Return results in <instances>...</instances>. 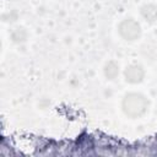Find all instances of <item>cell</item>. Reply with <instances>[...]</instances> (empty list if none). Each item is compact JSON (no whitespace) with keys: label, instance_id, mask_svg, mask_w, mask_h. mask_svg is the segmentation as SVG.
<instances>
[{"label":"cell","instance_id":"6da1fadb","mask_svg":"<svg viewBox=\"0 0 157 157\" xmlns=\"http://www.w3.org/2000/svg\"><path fill=\"white\" fill-rule=\"evenodd\" d=\"M123 112L130 118H140L148 109V101L141 93H128L121 103Z\"/></svg>","mask_w":157,"mask_h":157},{"label":"cell","instance_id":"5b68a950","mask_svg":"<svg viewBox=\"0 0 157 157\" xmlns=\"http://www.w3.org/2000/svg\"><path fill=\"white\" fill-rule=\"evenodd\" d=\"M104 74L105 76L109 78V80H114L118 74H119V66L114 63V61H110L105 65V69H104Z\"/></svg>","mask_w":157,"mask_h":157},{"label":"cell","instance_id":"3957f363","mask_svg":"<svg viewBox=\"0 0 157 157\" xmlns=\"http://www.w3.org/2000/svg\"><path fill=\"white\" fill-rule=\"evenodd\" d=\"M144 78V70L140 65L132 64L125 70V80L130 83H139Z\"/></svg>","mask_w":157,"mask_h":157},{"label":"cell","instance_id":"277c9868","mask_svg":"<svg viewBox=\"0 0 157 157\" xmlns=\"http://www.w3.org/2000/svg\"><path fill=\"white\" fill-rule=\"evenodd\" d=\"M141 15L142 17L147 21V22H156L157 21V7L155 5H145L142 9H141Z\"/></svg>","mask_w":157,"mask_h":157},{"label":"cell","instance_id":"7a4b0ae2","mask_svg":"<svg viewBox=\"0 0 157 157\" xmlns=\"http://www.w3.org/2000/svg\"><path fill=\"white\" fill-rule=\"evenodd\" d=\"M118 32L123 39L131 42V40H136L140 37L141 28H140V25L132 18H125L119 23Z\"/></svg>","mask_w":157,"mask_h":157}]
</instances>
